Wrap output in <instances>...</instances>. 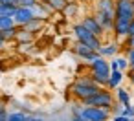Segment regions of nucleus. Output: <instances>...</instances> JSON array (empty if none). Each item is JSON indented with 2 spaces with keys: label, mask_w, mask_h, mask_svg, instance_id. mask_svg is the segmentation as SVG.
<instances>
[{
  "label": "nucleus",
  "mask_w": 134,
  "mask_h": 121,
  "mask_svg": "<svg viewBox=\"0 0 134 121\" xmlns=\"http://www.w3.org/2000/svg\"><path fill=\"white\" fill-rule=\"evenodd\" d=\"M2 110H4V101L0 99V112H2Z\"/></svg>",
  "instance_id": "nucleus-33"
},
{
  "label": "nucleus",
  "mask_w": 134,
  "mask_h": 121,
  "mask_svg": "<svg viewBox=\"0 0 134 121\" xmlns=\"http://www.w3.org/2000/svg\"><path fill=\"white\" fill-rule=\"evenodd\" d=\"M24 119H28L26 114H20V112H17V114H8V121H24Z\"/></svg>",
  "instance_id": "nucleus-21"
},
{
  "label": "nucleus",
  "mask_w": 134,
  "mask_h": 121,
  "mask_svg": "<svg viewBox=\"0 0 134 121\" xmlns=\"http://www.w3.org/2000/svg\"><path fill=\"white\" fill-rule=\"evenodd\" d=\"M41 26H42V19L35 17V19H31V20H30V22H28L26 26H22V28H26L28 31H31V33H33V31H35V30H39Z\"/></svg>",
  "instance_id": "nucleus-16"
},
{
  "label": "nucleus",
  "mask_w": 134,
  "mask_h": 121,
  "mask_svg": "<svg viewBox=\"0 0 134 121\" xmlns=\"http://www.w3.org/2000/svg\"><path fill=\"white\" fill-rule=\"evenodd\" d=\"M121 114H125V116H129V117H134V106L129 103V105H125V108H123V112Z\"/></svg>",
  "instance_id": "nucleus-24"
},
{
  "label": "nucleus",
  "mask_w": 134,
  "mask_h": 121,
  "mask_svg": "<svg viewBox=\"0 0 134 121\" xmlns=\"http://www.w3.org/2000/svg\"><path fill=\"white\" fill-rule=\"evenodd\" d=\"M75 11H77V6H75V4H66V6H64V9H63V13H64V15H68V17L75 15Z\"/></svg>",
  "instance_id": "nucleus-22"
},
{
  "label": "nucleus",
  "mask_w": 134,
  "mask_h": 121,
  "mask_svg": "<svg viewBox=\"0 0 134 121\" xmlns=\"http://www.w3.org/2000/svg\"><path fill=\"white\" fill-rule=\"evenodd\" d=\"M107 117H108L107 108L92 106V105H85L79 112H75V119H83V121H105Z\"/></svg>",
  "instance_id": "nucleus-3"
},
{
  "label": "nucleus",
  "mask_w": 134,
  "mask_h": 121,
  "mask_svg": "<svg viewBox=\"0 0 134 121\" xmlns=\"http://www.w3.org/2000/svg\"><path fill=\"white\" fill-rule=\"evenodd\" d=\"M110 70H119V68H118V62H116V59L110 62Z\"/></svg>",
  "instance_id": "nucleus-30"
},
{
  "label": "nucleus",
  "mask_w": 134,
  "mask_h": 121,
  "mask_svg": "<svg viewBox=\"0 0 134 121\" xmlns=\"http://www.w3.org/2000/svg\"><path fill=\"white\" fill-rule=\"evenodd\" d=\"M129 35H134V19H132V22H130V26H129ZM127 35V37H129Z\"/></svg>",
  "instance_id": "nucleus-29"
},
{
  "label": "nucleus",
  "mask_w": 134,
  "mask_h": 121,
  "mask_svg": "<svg viewBox=\"0 0 134 121\" xmlns=\"http://www.w3.org/2000/svg\"><path fill=\"white\" fill-rule=\"evenodd\" d=\"M74 35H75V39H77V41L86 42V44H88L92 50H96V51L101 48V41H99V37H97V35H94V33H92V31H90L83 22L74 26Z\"/></svg>",
  "instance_id": "nucleus-4"
},
{
  "label": "nucleus",
  "mask_w": 134,
  "mask_h": 121,
  "mask_svg": "<svg viewBox=\"0 0 134 121\" xmlns=\"http://www.w3.org/2000/svg\"><path fill=\"white\" fill-rule=\"evenodd\" d=\"M0 4H11V6H19V0H0Z\"/></svg>",
  "instance_id": "nucleus-28"
},
{
  "label": "nucleus",
  "mask_w": 134,
  "mask_h": 121,
  "mask_svg": "<svg viewBox=\"0 0 134 121\" xmlns=\"http://www.w3.org/2000/svg\"><path fill=\"white\" fill-rule=\"evenodd\" d=\"M116 62H118V68H119V70H125L127 66H130V64H129V61H127V57H125V59H123V57H118V59H116Z\"/></svg>",
  "instance_id": "nucleus-23"
},
{
  "label": "nucleus",
  "mask_w": 134,
  "mask_h": 121,
  "mask_svg": "<svg viewBox=\"0 0 134 121\" xmlns=\"http://www.w3.org/2000/svg\"><path fill=\"white\" fill-rule=\"evenodd\" d=\"M74 50H75V53H77L79 57H83V59H85V61H88V62H90V61H94V59L99 55L96 50H92L86 42H81V41H77V44H75V48H74Z\"/></svg>",
  "instance_id": "nucleus-8"
},
{
  "label": "nucleus",
  "mask_w": 134,
  "mask_h": 121,
  "mask_svg": "<svg viewBox=\"0 0 134 121\" xmlns=\"http://www.w3.org/2000/svg\"><path fill=\"white\" fill-rule=\"evenodd\" d=\"M15 26V19L9 17V15H0V30H8Z\"/></svg>",
  "instance_id": "nucleus-15"
},
{
  "label": "nucleus",
  "mask_w": 134,
  "mask_h": 121,
  "mask_svg": "<svg viewBox=\"0 0 134 121\" xmlns=\"http://www.w3.org/2000/svg\"><path fill=\"white\" fill-rule=\"evenodd\" d=\"M123 81V70H112L110 72V77H108V88H118Z\"/></svg>",
  "instance_id": "nucleus-12"
},
{
  "label": "nucleus",
  "mask_w": 134,
  "mask_h": 121,
  "mask_svg": "<svg viewBox=\"0 0 134 121\" xmlns=\"http://www.w3.org/2000/svg\"><path fill=\"white\" fill-rule=\"evenodd\" d=\"M134 19V4L132 0H116V19L114 20H132Z\"/></svg>",
  "instance_id": "nucleus-6"
},
{
  "label": "nucleus",
  "mask_w": 134,
  "mask_h": 121,
  "mask_svg": "<svg viewBox=\"0 0 134 121\" xmlns=\"http://www.w3.org/2000/svg\"><path fill=\"white\" fill-rule=\"evenodd\" d=\"M130 72H132V73H134V64H130Z\"/></svg>",
  "instance_id": "nucleus-35"
},
{
  "label": "nucleus",
  "mask_w": 134,
  "mask_h": 121,
  "mask_svg": "<svg viewBox=\"0 0 134 121\" xmlns=\"http://www.w3.org/2000/svg\"><path fill=\"white\" fill-rule=\"evenodd\" d=\"M112 94L108 92V90H99V92H96L94 95H90V97H86L83 103L85 105H92V106H101V108H107V110H110L112 108Z\"/></svg>",
  "instance_id": "nucleus-5"
},
{
  "label": "nucleus",
  "mask_w": 134,
  "mask_h": 121,
  "mask_svg": "<svg viewBox=\"0 0 134 121\" xmlns=\"http://www.w3.org/2000/svg\"><path fill=\"white\" fill-rule=\"evenodd\" d=\"M17 41L19 42H31V31H28L26 28L24 30H19L17 31Z\"/></svg>",
  "instance_id": "nucleus-18"
},
{
  "label": "nucleus",
  "mask_w": 134,
  "mask_h": 121,
  "mask_svg": "<svg viewBox=\"0 0 134 121\" xmlns=\"http://www.w3.org/2000/svg\"><path fill=\"white\" fill-rule=\"evenodd\" d=\"M132 4H134V0H132Z\"/></svg>",
  "instance_id": "nucleus-37"
},
{
  "label": "nucleus",
  "mask_w": 134,
  "mask_h": 121,
  "mask_svg": "<svg viewBox=\"0 0 134 121\" xmlns=\"http://www.w3.org/2000/svg\"><path fill=\"white\" fill-rule=\"evenodd\" d=\"M90 66H92V72H96V73H103V75H110V64L105 61V57L103 55H97L94 61H90Z\"/></svg>",
  "instance_id": "nucleus-9"
},
{
  "label": "nucleus",
  "mask_w": 134,
  "mask_h": 121,
  "mask_svg": "<svg viewBox=\"0 0 134 121\" xmlns=\"http://www.w3.org/2000/svg\"><path fill=\"white\" fill-rule=\"evenodd\" d=\"M4 119H8V114H6V110H2V112H0V121H4Z\"/></svg>",
  "instance_id": "nucleus-31"
},
{
  "label": "nucleus",
  "mask_w": 134,
  "mask_h": 121,
  "mask_svg": "<svg viewBox=\"0 0 134 121\" xmlns=\"http://www.w3.org/2000/svg\"><path fill=\"white\" fill-rule=\"evenodd\" d=\"M46 4L50 6L52 11H63L64 6L68 4V0H46Z\"/></svg>",
  "instance_id": "nucleus-14"
},
{
  "label": "nucleus",
  "mask_w": 134,
  "mask_h": 121,
  "mask_svg": "<svg viewBox=\"0 0 134 121\" xmlns=\"http://www.w3.org/2000/svg\"><path fill=\"white\" fill-rule=\"evenodd\" d=\"M116 51H118V44H107V46H101V48L97 50V53L103 55V57H110V55H114Z\"/></svg>",
  "instance_id": "nucleus-13"
},
{
  "label": "nucleus",
  "mask_w": 134,
  "mask_h": 121,
  "mask_svg": "<svg viewBox=\"0 0 134 121\" xmlns=\"http://www.w3.org/2000/svg\"><path fill=\"white\" fill-rule=\"evenodd\" d=\"M83 24H85V26H86V28H88V30L94 33V35H97V37H99V35L105 31V28L99 24V20H97L96 17H86V19L83 20Z\"/></svg>",
  "instance_id": "nucleus-10"
},
{
  "label": "nucleus",
  "mask_w": 134,
  "mask_h": 121,
  "mask_svg": "<svg viewBox=\"0 0 134 121\" xmlns=\"http://www.w3.org/2000/svg\"><path fill=\"white\" fill-rule=\"evenodd\" d=\"M17 26H11V28H8V30H0V33H2V37L6 39V41H11V39H17Z\"/></svg>",
  "instance_id": "nucleus-17"
},
{
  "label": "nucleus",
  "mask_w": 134,
  "mask_h": 121,
  "mask_svg": "<svg viewBox=\"0 0 134 121\" xmlns=\"http://www.w3.org/2000/svg\"><path fill=\"white\" fill-rule=\"evenodd\" d=\"M132 22V20H130ZM129 20H114V33L116 37H127L129 35V26H130Z\"/></svg>",
  "instance_id": "nucleus-11"
},
{
  "label": "nucleus",
  "mask_w": 134,
  "mask_h": 121,
  "mask_svg": "<svg viewBox=\"0 0 134 121\" xmlns=\"http://www.w3.org/2000/svg\"><path fill=\"white\" fill-rule=\"evenodd\" d=\"M118 101H119L123 106L130 103V95H129V92L123 90V88H119V86H118Z\"/></svg>",
  "instance_id": "nucleus-19"
},
{
  "label": "nucleus",
  "mask_w": 134,
  "mask_h": 121,
  "mask_svg": "<svg viewBox=\"0 0 134 121\" xmlns=\"http://www.w3.org/2000/svg\"><path fill=\"white\" fill-rule=\"evenodd\" d=\"M127 46L129 48H134V35H129L127 37Z\"/></svg>",
  "instance_id": "nucleus-27"
},
{
  "label": "nucleus",
  "mask_w": 134,
  "mask_h": 121,
  "mask_svg": "<svg viewBox=\"0 0 134 121\" xmlns=\"http://www.w3.org/2000/svg\"><path fill=\"white\" fill-rule=\"evenodd\" d=\"M39 2H46V0H39Z\"/></svg>",
  "instance_id": "nucleus-36"
},
{
  "label": "nucleus",
  "mask_w": 134,
  "mask_h": 121,
  "mask_svg": "<svg viewBox=\"0 0 134 121\" xmlns=\"http://www.w3.org/2000/svg\"><path fill=\"white\" fill-rule=\"evenodd\" d=\"M101 88H99V84L94 81V79H77L74 84H72V94L77 97V99H81V101H85L86 97H90V95H94L96 92H99Z\"/></svg>",
  "instance_id": "nucleus-2"
},
{
  "label": "nucleus",
  "mask_w": 134,
  "mask_h": 121,
  "mask_svg": "<svg viewBox=\"0 0 134 121\" xmlns=\"http://www.w3.org/2000/svg\"><path fill=\"white\" fill-rule=\"evenodd\" d=\"M127 61H129V64H134V48L127 50Z\"/></svg>",
  "instance_id": "nucleus-26"
},
{
  "label": "nucleus",
  "mask_w": 134,
  "mask_h": 121,
  "mask_svg": "<svg viewBox=\"0 0 134 121\" xmlns=\"http://www.w3.org/2000/svg\"><path fill=\"white\" fill-rule=\"evenodd\" d=\"M39 0H19V6H24V8H33Z\"/></svg>",
  "instance_id": "nucleus-25"
},
{
  "label": "nucleus",
  "mask_w": 134,
  "mask_h": 121,
  "mask_svg": "<svg viewBox=\"0 0 134 121\" xmlns=\"http://www.w3.org/2000/svg\"><path fill=\"white\" fill-rule=\"evenodd\" d=\"M15 19V24L17 26H26L31 19H35V13H33V8H24V6H17V11L13 15Z\"/></svg>",
  "instance_id": "nucleus-7"
},
{
  "label": "nucleus",
  "mask_w": 134,
  "mask_h": 121,
  "mask_svg": "<svg viewBox=\"0 0 134 121\" xmlns=\"http://www.w3.org/2000/svg\"><path fill=\"white\" fill-rule=\"evenodd\" d=\"M130 83H132V84H134V73H132V75H130Z\"/></svg>",
  "instance_id": "nucleus-34"
},
{
  "label": "nucleus",
  "mask_w": 134,
  "mask_h": 121,
  "mask_svg": "<svg viewBox=\"0 0 134 121\" xmlns=\"http://www.w3.org/2000/svg\"><path fill=\"white\" fill-rule=\"evenodd\" d=\"M17 11V6H11V4H0V15H9L13 17Z\"/></svg>",
  "instance_id": "nucleus-20"
},
{
  "label": "nucleus",
  "mask_w": 134,
  "mask_h": 121,
  "mask_svg": "<svg viewBox=\"0 0 134 121\" xmlns=\"http://www.w3.org/2000/svg\"><path fill=\"white\" fill-rule=\"evenodd\" d=\"M96 19L99 20V24L105 30H112L114 19H116V0H99Z\"/></svg>",
  "instance_id": "nucleus-1"
},
{
  "label": "nucleus",
  "mask_w": 134,
  "mask_h": 121,
  "mask_svg": "<svg viewBox=\"0 0 134 121\" xmlns=\"http://www.w3.org/2000/svg\"><path fill=\"white\" fill-rule=\"evenodd\" d=\"M4 44H6V39L2 37V33H0V50H2V48H4Z\"/></svg>",
  "instance_id": "nucleus-32"
}]
</instances>
